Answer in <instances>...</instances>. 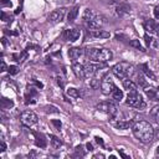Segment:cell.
<instances>
[{
	"instance_id": "12",
	"label": "cell",
	"mask_w": 159,
	"mask_h": 159,
	"mask_svg": "<svg viewBox=\"0 0 159 159\" xmlns=\"http://www.w3.org/2000/svg\"><path fill=\"white\" fill-rule=\"evenodd\" d=\"M80 35H81V31L78 29H70L66 31V39H67V41H71V42L78 40Z\"/></svg>"
},
{
	"instance_id": "26",
	"label": "cell",
	"mask_w": 159,
	"mask_h": 159,
	"mask_svg": "<svg viewBox=\"0 0 159 159\" xmlns=\"http://www.w3.org/2000/svg\"><path fill=\"white\" fill-rule=\"evenodd\" d=\"M51 146L54 147V148H60L61 147V144H62V142L57 138V137H55V135H51Z\"/></svg>"
},
{
	"instance_id": "7",
	"label": "cell",
	"mask_w": 159,
	"mask_h": 159,
	"mask_svg": "<svg viewBox=\"0 0 159 159\" xmlns=\"http://www.w3.org/2000/svg\"><path fill=\"white\" fill-rule=\"evenodd\" d=\"M97 109L100 112L107 113V115H109V116H116V113H117V107L109 101L101 102L100 104H97Z\"/></svg>"
},
{
	"instance_id": "19",
	"label": "cell",
	"mask_w": 159,
	"mask_h": 159,
	"mask_svg": "<svg viewBox=\"0 0 159 159\" xmlns=\"http://www.w3.org/2000/svg\"><path fill=\"white\" fill-rule=\"evenodd\" d=\"M95 16H96V14H95L92 10H91V9H86V10L83 11L82 19H83V21H85V22H87V21L93 20V19H95Z\"/></svg>"
},
{
	"instance_id": "2",
	"label": "cell",
	"mask_w": 159,
	"mask_h": 159,
	"mask_svg": "<svg viewBox=\"0 0 159 159\" xmlns=\"http://www.w3.org/2000/svg\"><path fill=\"white\" fill-rule=\"evenodd\" d=\"M113 74H115L118 78L121 80H124V78H129L134 75V67L133 65L128 63V62H119L117 65L113 66V69H112Z\"/></svg>"
},
{
	"instance_id": "38",
	"label": "cell",
	"mask_w": 159,
	"mask_h": 159,
	"mask_svg": "<svg viewBox=\"0 0 159 159\" xmlns=\"http://www.w3.org/2000/svg\"><path fill=\"white\" fill-rule=\"evenodd\" d=\"M104 2H106L107 4H109V5H112V4H117L118 0H104Z\"/></svg>"
},
{
	"instance_id": "15",
	"label": "cell",
	"mask_w": 159,
	"mask_h": 159,
	"mask_svg": "<svg viewBox=\"0 0 159 159\" xmlns=\"http://www.w3.org/2000/svg\"><path fill=\"white\" fill-rule=\"evenodd\" d=\"M131 11V6L127 4V3H121L116 6V14L118 16H123L126 14H128Z\"/></svg>"
},
{
	"instance_id": "37",
	"label": "cell",
	"mask_w": 159,
	"mask_h": 159,
	"mask_svg": "<svg viewBox=\"0 0 159 159\" xmlns=\"http://www.w3.org/2000/svg\"><path fill=\"white\" fill-rule=\"evenodd\" d=\"M0 148H2L0 152H5L6 150V144L4 143V141H2V143H0Z\"/></svg>"
},
{
	"instance_id": "39",
	"label": "cell",
	"mask_w": 159,
	"mask_h": 159,
	"mask_svg": "<svg viewBox=\"0 0 159 159\" xmlns=\"http://www.w3.org/2000/svg\"><path fill=\"white\" fill-rule=\"evenodd\" d=\"M154 137H155L157 139H159V127H158L157 129H154Z\"/></svg>"
},
{
	"instance_id": "42",
	"label": "cell",
	"mask_w": 159,
	"mask_h": 159,
	"mask_svg": "<svg viewBox=\"0 0 159 159\" xmlns=\"http://www.w3.org/2000/svg\"><path fill=\"white\" fill-rule=\"evenodd\" d=\"M96 142H97V143H100V144H103V141H102L100 137H96Z\"/></svg>"
},
{
	"instance_id": "46",
	"label": "cell",
	"mask_w": 159,
	"mask_h": 159,
	"mask_svg": "<svg viewBox=\"0 0 159 159\" xmlns=\"http://www.w3.org/2000/svg\"><path fill=\"white\" fill-rule=\"evenodd\" d=\"M158 91H159V88H158Z\"/></svg>"
},
{
	"instance_id": "3",
	"label": "cell",
	"mask_w": 159,
	"mask_h": 159,
	"mask_svg": "<svg viewBox=\"0 0 159 159\" xmlns=\"http://www.w3.org/2000/svg\"><path fill=\"white\" fill-rule=\"evenodd\" d=\"M87 56L96 62H107L112 59V52L108 49H88L86 51Z\"/></svg>"
},
{
	"instance_id": "14",
	"label": "cell",
	"mask_w": 159,
	"mask_h": 159,
	"mask_svg": "<svg viewBox=\"0 0 159 159\" xmlns=\"http://www.w3.org/2000/svg\"><path fill=\"white\" fill-rule=\"evenodd\" d=\"M88 34H89L91 37H95V39H107V37H109V32H107L104 30H100V29L91 30Z\"/></svg>"
},
{
	"instance_id": "9",
	"label": "cell",
	"mask_w": 159,
	"mask_h": 159,
	"mask_svg": "<svg viewBox=\"0 0 159 159\" xmlns=\"http://www.w3.org/2000/svg\"><path fill=\"white\" fill-rule=\"evenodd\" d=\"M104 24H106V17H103L102 15H97L96 14V16H95L93 20L86 22V26H87L88 30H96V29L102 28Z\"/></svg>"
},
{
	"instance_id": "28",
	"label": "cell",
	"mask_w": 159,
	"mask_h": 159,
	"mask_svg": "<svg viewBox=\"0 0 159 159\" xmlns=\"http://www.w3.org/2000/svg\"><path fill=\"white\" fill-rule=\"evenodd\" d=\"M146 95L149 97V100H155L157 98L155 89H153V88H146Z\"/></svg>"
},
{
	"instance_id": "24",
	"label": "cell",
	"mask_w": 159,
	"mask_h": 159,
	"mask_svg": "<svg viewBox=\"0 0 159 159\" xmlns=\"http://www.w3.org/2000/svg\"><path fill=\"white\" fill-rule=\"evenodd\" d=\"M67 95H69L70 97H72V98H77V97H80L78 89H76V88H74V87H71V88L67 89Z\"/></svg>"
},
{
	"instance_id": "18",
	"label": "cell",
	"mask_w": 159,
	"mask_h": 159,
	"mask_svg": "<svg viewBox=\"0 0 159 159\" xmlns=\"http://www.w3.org/2000/svg\"><path fill=\"white\" fill-rule=\"evenodd\" d=\"M35 144L40 148H45L46 147V139L44 138L42 134H39V133H35Z\"/></svg>"
},
{
	"instance_id": "23",
	"label": "cell",
	"mask_w": 159,
	"mask_h": 159,
	"mask_svg": "<svg viewBox=\"0 0 159 159\" xmlns=\"http://www.w3.org/2000/svg\"><path fill=\"white\" fill-rule=\"evenodd\" d=\"M150 117H152L154 121L159 122V106L153 107V109L150 111Z\"/></svg>"
},
{
	"instance_id": "13",
	"label": "cell",
	"mask_w": 159,
	"mask_h": 159,
	"mask_svg": "<svg viewBox=\"0 0 159 159\" xmlns=\"http://www.w3.org/2000/svg\"><path fill=\"white\" fill-rule=\"evenodd\" d=\"M72 71H74L75 76L78 77V78H83V77L86 76L85 66H82L81 63H74V65H72Z\"/></svg>"
},
{
	"instance_id": "33",
	"label": "cell",
	"mask_w": 159,
	"mask_h": 159,
	"mask_svg": "<svg viewBox=\"0 0 159 159\" xmlns=\"http://www.w3.org/2000/svg\"><path fill=\"white\" fill-rule=\"evenodd\" d=\"M137 81H138V83H139L141 86L146 87L147 82H146V80H144V77H143V75H142V74H137Z\"/></svg>"
},
{
	"instance_id": "35",
	"label": "cell",
	"mask_w": 159,
	"mask_h": 159,
	"mask_svg": "<svg viewBox=\"0 0 159 159\" xmlns=\"http://www.w3.org/2000/svg\"><path fill=\"white\" fill-rule=\"evenodd\" d=\"M8 71H9V74H10V75H16L19 70H17V67H16V66H9Z\"/></svg>"
},
{
	"instance_id": "17",
	"label": "cell",
	"mask_w": 159,
	"mask_h": 159,
	"mask_svg": "<svg viewBox=\"0 0 159 159\" xmlns=\"http://www.w3.org/2000/svg\"><path fill=\"white\" fill-rule=\"evenodd\" d=\"M123 86H124L126 89H128V92H134V91H137V85L129 78L123 80Z\"/></svg>"
},
{
	"instance_id": "44",
	"label": "cell",
	"mask_w": 159,
	"mask_h": 159,
	"mask_svg": "<svg viewBox=\"0 0 159 159\" xmlns=\"http://www.w3.org/2000/svg\"><path fill=\"white\" fill-rule=\"evenodd\" d=\"M121 155H122V157H123V158H128V157H127V155H126V154H124V153H121Z\"/></svg>"
},
{
	"instance_id": "10",
	"label": "cell",
	"mask_w": 159,
	"mask_h": 159,
	"mask_svg": "<svg viewBox=\"0 0 159 159\" xmlns=\"http://www.w3.org/2000/svg\"><path fill=\"white\" fill-rule=\"evenodd\" d=\"M65 16V9L61 8V9H56L54 11H51L47 16V20L50 22H54V24H56V22H60Z\"/></svg>"
},
{
	"instance_id": "40",
	"label": "cell",
	"mask_w": 159,
	"mask_h": 159,
	"mask_svg": "<svg viewBox=\"0 0 159 159\" xmlns=\"http://www.w3.org/2000/svg\"><path fill=\"white\" fill-rule=\"evenodd\" d=\"M154 15H155V17H157V19H159V6H158V8H155V10H154Z\"/></svg>"
},
{
	"instance_id": "16",
	"label": "cell",
	"mask_w": 159,
	"mask_h": 159,
	"mask_svg": "<svg viewBox=\"0 0 159 159\" xmlns=\"http://www.w3.org/2000/svg\"><path fill=\"white\" fill-rule=\"evenodd\" d=\"M82 55H83V50L80 49V47H74V49H70V50H69V56H70L72 60H77V59H80Z\"/></svg>"
},
{
	"instance_id": "41",
	"label": "cell",
	"mask_w": 159,
	"mask_h": 159,
	"mask_svg": "<svg viewBox=\"0 0 159 159\" xmlns=\"http://www.w3.org/2000/svg\"><path fill=\"white\" fill-rule=\"evenodd\" d=\"M2 71H6V65L4 61H2Z\"/></svg>"
},
{
	"instance_id": "30",
	"label": "cell",
	"mask_w": 159,
	"mask_h": 159,
	"mask_svg": "<svg viewBox=\"0 0 159 159\" xmlns=\"http://www.w3.org/2000/svg\"><path fill=\"white\" fill-rule=\"evenodd\" d=\"M91 87H92L93 89H97L101 87V80L98 78H93V80H91Z\"/></svg>"
},
{
	"instance_id": "8",
	"label": "cell",
	"mask_w": 159,
	"mask_h": 159,
	"mask_svg": "<svg viewBox=\"0 0 159 159\" xmlns=\"http://www.w3.org/2000/svg\"><path fill=\"white\" fill-rule=\"evenodd\" d=\"M104 65L103 62H97V63H93V62H87L85 65V72L87 76H92V75H96L97 72H100L102 69H104Z\"/></svg>"
},
{
	"instance_id": "31",
	"label": "cell",
	"mask_w": 159,
	"mask_h": 159,
	"mask_svg": "<svg viewBox=\"0 0 159 159\" xmlns=\"http://www.w3.org/2000/svg\"><path fill=\"white\" fill-rule=\"evenodd\" d=\"M142 67H143V71L146 72V75H147L148 77H150L152 80H155V76H154V74H153V72H152V71L148 69V66H147V65H143Z\"/></svg>"
},
{
	"instance_id": "34",
	"label": "cell",
	"mask_w": 159,
	"mask_h": 159,
	"mask_svg": "<svg viewBox=\"0 0 159 159\" xmlns=\"http://www.w3.org/2000/svg\"><path fill=\"white\" fill-rule=\"evenodd\" d=\"M45 109H46L47 113H59V109L56 107H54V106H46Z\"/></svg>"
},
{
	"instance_id": "6",
	"label": "cell",
	"mask_w": 159,
	"mask_h": 159,
	"mask_svg": "<svg viewBox=\"0 0 159 159\" xmlns=\"http://www.w3.org/2000/svg\"><path fill=\"white\" fill-rule=\"evenodd\" d=\"M115 83H113V80L109 75H106L102 80H101V91L104 95H111L112 91L115 89Z\"/></svg>"
},
{
	"instance_id": "29",
	"label": "cell",
	"mask_w": 159,
	"mask_h": 159,
	"mask_svg": "<svg viewBox=\"0 0 159 159\" xmlns=\"http://www.w3.org/2000/svg\"><path fill=\"white\" fill-rule=\"evenodd\" d=\"M144 39H146V42H147V45L149 47H157V42L150 37V36H148V35H146L144 36Z\"/></svg>"
},
{
	"instance_id": "1",
	"label": "cell",
	"mask_w": 159,
	"mask_h": 159,
	"mask_svg": "<svg viewBox=\"0 0 159 159\" xmlns=\"http://www.w3.org/2000/svg\"><path fill=\"white\" fill-rule=\"evenodd\" d=\"M133 134L139 142L144 144H149L154 139V129L149 122L139 121L133 126Z\"/></svg>"
},
{
	"instance_id": "25",
	"label": "cell",
	"mask_w": 159,
	"mask_h": 159,
	"mask_svg": "<svg viewBox=\"0 0 159 159\" xmlns=\"http://www.w3.org/2000/svg\"><path fill=\"white\" fill-rule=\"evenodd\" d=\"M13 106H14V102H13V101H10V100H8V98H2V107H3V109L10 108V107H13Z\"/></svg>"
},
{
	"instance_id": "32",
	"label": "cell",
	"mask_w": 159,
	"mask_h": 159,
	"mask_svg": "<svg viewBox=\"0 0 159 159\" xmlns=\"http://www.w3.org/2000/svg\"><path fill=\"white\" fill-rule=\"evenodd\" d=\"M83 155H85V152H83L82 146L76 147V149H75V157H83Z\"/></svg>"
},
{
	"instance_id": "22",
	"label": "cell",
	"mask_w": 159,
	"mask_h": 159,
	"mask_svg": "<svg viewBox=\"0 0 159 159\" xmlns=\"http://www.w3.org/2000/svg\"><path fill=\"white\" fill-rule=\"evenodd\" d=\"M131 122H127V121H118V122H116L115 123V127L117 128V129H128L129 127H131Z\"/></svg>"
},
{
	"instance_id": "5",
	"label": "cell",
	"mask_w": 159,
	"mask_h": 159,
	"mask_svg": "<svg viewBox=\"0 0 159 159\" xmlns=\"http://www.w3.org/2000/svg\"><path fill=\"white\" fill-rule=\"evenodd\" d=\"M20 121L22 124H25L28 127H32L35 124H37V116L35 115V113L32 111H25V112H22L21 113V116H20Z\"/></svg>"
},
{
	"instance_id": "4",
	"label": "cell",
	"mask_w": 159,
	"mask_h": 159,
	"mask_svg": "<svg viewBox=\"0 0 159 159\" xmlns=\"http://www.w3.org/2000/svg\"><path fill=\"white\" fill-rule=\"evenodd\" d=\"M127 104L131 106V107H134V108H138V109H143L146 107V102L143 101L142 96L134 91V92H128V96H127Z\"/></svg>"
},
{
	"instance_id": "36",
	"label": "cell",
	"mask_w": 159,
	"mask_h": 159,
	"mask_svg": "<svg viewBox=\"0 0 159 159\" xmlns=\"http://www.w3.org/2000/svg\"><path fill=\"white\" fill-rule=\"evenodd\" d=\"M51 123L56 127V129H59V131H60V128H61V121H59V119H52V121H51Z\"/></svg>"
},
{
	"instance_id": "20",
	"label": "cell",
	"mask_w": 159,
	"mask_h": 159,
	"mask_svg": "<svg viewBox=\"0 0 159 159\" xmlns=\"http://www.w3.org/2000/svg\"><path fill=\"white\" fill-rule=\"evenodd\" d=\"M78 10H80V6H78V5H76L75 8H72V9L70 10L69 15H67V20H69V21H74V20L77 17V15H78Z\"/></svg>"
},
{
	"instance_id": "11",
	"label": "cell",
	"mask_w": 159,
	"mask_h": 159,
	"mask_svg": "<svg viewBox=\"0 0 159 159\" xmlns=\"http://www.w3.org/2000/svg\"><path fill=\"white\" fill-rule=\"evenodd\" d=\"M144 28L147 31H149L150 34H155L159 36V25L155 24V22L153 20H147L144 22Z\"/></svg>"
},
{
	"instance_id": "45",
	"label": "cell",
	"mask_w": 159,
	"mask_h": 159,
	"mask_svg": "<svg viewBox=\"0 0 159 159\" xmlns=\"http://www.w3.org/2000/svg\"><path fill=\"white\" fill-rule=\"evenodd\" d=\"M157 154H159V147L157 148Z\"/></svg>"
},
{
	"instance_id": "21",
	"label": "cell",
	"mask_w": 159,
	"mask_h": 159,
	"mask_svg": "<svg viewBox=\"0 0 159 159\" xmlns=\"http://www.w3.org/2000/svg\"><path fill=\"white\" fill-rule=\"evenodd\" d=\"M112 97L115 98L116 101H121L122 98H123V91L122 89H119L118 87H115V89L112 91Z\"/></svg>"
},
{
	"instance_id": "27",
	"label": "cell",
	"mask_w": 159,
	"mask_h": 159,
	"mask_svg": "<svg viewBox=\"0 0 159 159\" xmlns=\"http://www.w3.org/2000/svg\"><path fill=\"white\" fill-rule=\"evenodd\" d=\"M129 45L132 47H135L137 50H141V51H144V49H143V46L141 45V42H139V40H132L131 42H129Z\"/></svg>"
},
{
	"instance_id": "43",
	"label": "cell",
	"mask_w": 159,
	"mask_h": 159,
	"mask_svg": "<svg viewBox=\"0 0 159 159\" xmlns=\"http://www.w3.org/2000/svg\"><path fill=\"white\" fill-rule=\"evenodd\" d=\"M87 149H88V150H92V149H93V148H92V146H91L89 143L87 144Z\"/></svg>"
}]
</instances>
